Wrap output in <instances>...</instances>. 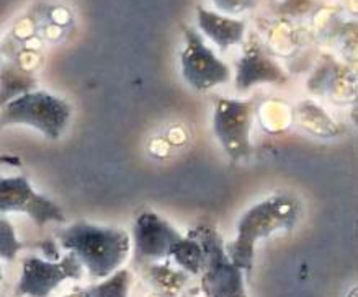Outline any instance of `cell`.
<instances>
[{
    "mask_svg": "<svg viewBox=\"0 0 358 297\" xmlns=\"http://www.w3.org/2000/svg\"><path fill=\"white\" fill-rule=\"evenodd\" d=\"M61 247L72 253L92 277L105 280L120 270L128 258L131 238L118 227L76 222L57 233Z\"/></svg>",
    "mask_w": 358,
    "mask_h": 297,
    "instance_id": "6da1fadb",
    "label": "cell"
},
{
    "mask_svg": "<svg viewBox=\"0 0 358 297\" xmlns=\"http://www.w3.org/2000/svg\"><path fill=\"white\" fill-rule=\"evenodd\" d=\"M299 203L278 194L248 209L237 224L236 240L224 245L227 256L237 268L250 271L254 265L255 243L278 231H292L299 219Z\"/></svg>",
    "mask_w": 358,
    "mask_h": 297,
    "instance_id": "7a4b0ae2",
    "label": "cell"
},
{
    "mask_svg": "<svg viewBox=\"0 0 358 297\" xmlns=\"http://www.w3.org/2000/svg\"><path fill=\"white\" fill-rule=\"evenodd\" d=\"M69 119V103L43 90L25 92L0 111V128L30 126L51 140H57L64 134Z\"/></svg>",
    "mask_w": 358,
    "mask_h": 297,
    "instance_id": "3957f363",
    "label": "cell"
},
{
    "mask_svg": "<svg viewBox=\"0 0 358 297\" xmlns=\"http://www.w3.org/2000/svg\"><path fill=\"white\" fill-rule=\"evenodd\" d=\"M188 236L200 242L205 253L201 270V287L206 297H248L243 270L227 256L222 237L213 226L203 224Z\"/></svg>",
    "mask_w": 358,
    "mask_h": 297,
    "instance_id": "277c9868",
    "label": "cell"
},
{
    "mask_svg": "<svg viewBox=\"0 0 358 297\" xmlns=\"http://www.w3.org/2000/svg\"><path fill=\"white\" fill-rule=\"evenodd\" d=\"M254 113L255 106L252 100H216L213 128L216 139L232 162H243L252 154L250 129Z\"/></svg>",
    "mask_w": 358,
    "mask_h": 297,
    "instance_id": "5b68a950",
    "label": "cell"
},
{
    "mask_svg": "<svg viewBox=\"0 0 358 297\" xmlns=\"http://www.w3.org/2000/svg\"><path fill=\"white\" fill-rule=\"evenodd\" d=\"M185 48L180 56L182 75L192 89L206 92L231 80V71L210 48L205 45L195 28L182 25Z\"/></svg>",
    "mask_w": 358,
    "mask_h": 297,
    "instance_id": "8992f818",
    "label": "cell"
},
{
    "mask_svg": "<svg viewBox=\"0 0 358 297\" xmlns=\"http://www.w3.org/2000/svg\"><path fill=\"white\" fill-rule=\"evenodd\" d=\"M27 214L38 227L48 222H64V211L45 194L35 191L27 177L0 178V214Z\"/></svg>",
    "mask_w": 358,
    "mask_h": 297,
    "instance_id": "52a82bcc",
    "label": "cell"
},
{
    "mask_svg": "<svg viewBox=\"0 0 358 297\" xmlns=\"http://www.w3.org/2000/svg\"><path fill=\"white\" fill-rule=\"evenodd\" d=\"M84 266L67 253L59 261H48L36 256L23 260L20 281L17 284L18 297H48L57 286L67 280H80Z\"/></svg>",
    "mask_w": 358,
    "mask_h": 297,
    "instance_id": "ba28073f",
    "label": "cell"
},
{
    "mask_svg": "<svg viewBox=\"0 0 358 297\" xmlns=\"http://www.w3.org/2000/svg\"><path fill=\"white\" fill-rule=\"evenodd\" d=\"M182 237V233L159 214L144 211L139 214L133 227L134 258L144 263L171 256L173 243Z\"/></svg>",
    "mask_w": 358,
    "mask_h": 297,
    "instance_id": "9c48e42d",
    "label": "cell"
},
{
    "mask_svg": "<svg viewBox=\"0 0 358 297\" xmlns=\"http://www.w3.org/2000/svg\"><path fill=\"white\" fill-rule=\"evenodd\" d=\"M288 80L282 67L277 64V61L272 59V56L260 46L259 41H254V38L245 46L244 55L241 61L237 62V74H236V87L239 92L249 90L250 87L257 84H285Z\"/></svg>",
    "mask_w": 358,
    "mask_h": 297,
    "instance_id": "30bf717a",
    "label": "cell"
},
{
    "mask_svg": "<svg viewBox=\"0 0 358 297\" xmlns=\"http://www.w3.org/2000/svg\"><path fill=\"white\" fill-rule=\"evenodd\" d=\"M196 20L200 30L222 51L239 45L245 38L248 25L243 20L220 15V13L206 10L203 7H196Z\"/></svg>",
    "mask_w": 358,
    "mask_h": 297,
    "instance_id": "8fae6325",
    "label": "cell"
},
{
    "mask_svg": "<svg viewBox=\"0 0 358 297\" xmlns=\"http://www.w3.org/2000/svg\"><path fill=\"white\" fill-rule=\"evenodd\" d=\"M36 87V79L18 64H3L0 67V111L8 101Z\"/></svg>",
    "mask_w": 358,
    "mask_h": 297,
    "instance_id": "7c38bea8",
    "label": "cell"
},
{
    "mask_svg": "<svg viewBox=\"0 0 358 297\" xmlns=\"http://www.w3.org/2000/svg\"><path fill=\"white\" fill-rule=\"evenodd\" d=\"M146 280L156 292L169 296H178L188 281V275L183 270H176L171 265H164V263H149L146 265Z\"/></svg>",
    "mask_w": 358,
    "mask_h": 297,
    "instance_id": "4fadbf2b",
    "label": "cell"
},
{
    "mask_svg": "<svg viewBox=\"0 0 358 297\" xmlns=\"http://www.w3.org/2000/svg\"><path fill=\"white\" fill-rule=\"evenodd\" d=\"M171 256L176 260L178 266H182L183 271L190 275H200L205 265V253L200 242L193 237H182L180 240L173 243Z\"/></svg>",
    "mask_w": 358,
    "mask_h": 297,
    "instance_id": "5bb4252c",
    "label": "cell"
},
{
    "mask_svg": "<svg viewBox=\"0 0 358 297\" xmlns=\"http://www.w3.org/2000/svg\"><path fill=\"white\" fill-rule=\"evenodd\" d=\"M129 286H131V273L128 270H118L99 284L82 289V294L84 297H128Z\"/></svg>",
    "mask_w": 358,
    "mask_h": 297,
    "instance_id": "9a60e30c",
    "label": "cell"
},
{
    "mask_svg": "<svg viewBox=\"0 0 358 297\" xmlns=\"http://www.w3.org/2000/svg\"><path fill=\"white\" fill-rule=\"evenodd\" d=\"M22 248L23 242L18 240L12 222L0 216V258L7 261H13Z\"/></svg>",
    "mask_w": 358,
    "mask_h": 297,
    "instance_id": "2e32d148",
    "label": "cell"
},
{
    "mask_svg": "<svg viewBox=\"0 0 358 297\" xmlns=\"http://www.w3.org/2000/svg\"><path fill=\"white\" fill-rule=\"evenodd\" d=\"M215 6L220 8V10L226 13H241L245 10H250V8L255 7V0H213Z\"/></svg>",
    "mask_w": 358,
    "mask_h": 297,
    "instance_id": "e0dca14e",
    "label": "cell"
},
{
    "mask_svg": "<svg viewBox=\"0 0 358 297\" xmlns=\"http://www.w3.org/2000/svg\"><path fill=\"white\" fill-rule=\"evenodd\" d=\"M2 165H13V167H20L22 160L18 157H13V155H0V167Z\"/></svg>",
    "mask_w": 358,
    "mask_h": 297,
    "instance_id": "ac0fdd59",
    "label": "cell"
},
{
    "mask_svg": "<svg viewBox=\"0 0 358 297\" xmlns=\"http://www.w3.org/2000/svg\"><path fill=\"white\" fill-rule=\"evenodd\" d=\"M64 297H84V294H82V289H80V291L71 292V294H67V296H64Z\"/></svg>",
    "mask_w": 358,
    "mask_h": 297,
    "instance_id": "d6986e66",
    "label": "cell"
},
{
    "mask_svg": "<svg viewBox=\"0 0 358 297\" xmlns=\"http://www.w3.org/2000/svg\"><path fill=\"white\" fill-rule=\"evenodd\" d=\"M151 297H178V296H169V294H161V292H154Z\"/></svg>",
    "mask_w": 358,
    "mask_h": 297,
    "instance_id": "ffe728a7",
    "label": "cell"
},
{
    "mask_svg": "<svg viewBox=\"0 0 358 297\" xmlns=\"http://www.w3.org/2000/svg\"><path fill=\"white\" fill-rule=\"evenodd\" d=\"M3 280V271H2V266H0V282Z\"/></svg>",
    "mask_w": 358,
    "mask_h": 297,
    "instance_id": "44dd1931",
    "label": "cell"
},
{
    "mask_svg": "<svg viewBox=\"0 0 358 297\" xmlns=\"http://www.w3.org/2000/svg\"><path fill=\"white\" fill-rule=\"evenodd\" d=\"M0 57H2V51H0Z\"/></svg>",
    "mask_w": 358,
    "mask_h": 297,
    "instance_id": "7402d4cb",
    "label": "cell"
}]
</instances>
